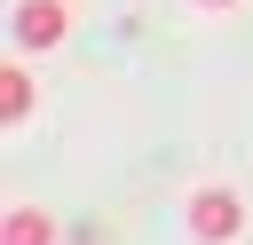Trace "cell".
<instances>
[{
    "instance_id": "1",
    "label": "cell",
    "mask_w": 253,
    "mask_h": 245,
    "mask_svg": "<svg viewBox=\"0 0 253 245\" xmlns=\"http://www.w3.org/2000/svg\"><path fill=\"white\" fill-rule=\"evenodd\" d=\"M63 24H71V8H63V0H24V8L8 16V40H16L24 55H40V47H55V40H63Z\"/></svg>"
},
{
    "instance_id": "2",
    "label": "cell",
    "mask_w": 253,
    "mask_h": 245,
    "mask_svg": "<svg viewBox=\"0 0 253 245\" xmlns=\"http://www.w3.org/2000/svg\"><path fill=\"white\" fill-rule=\"evenodd\" d=\"M190 229H198L206 245H229V237L245 229V198H237V190H198V198H190Z\"/></svg>"
},
{
    "instance_id": "3",
    "label": "cell",
    "mask_w": 253,
    "mask_h": 245,
    "mask_svg": "<svg viewBox=\"0 0 253 245\" xmlns=\"http://www.w3.org/2000/svg\"><path fill=\"white\" fill-rule=\"evenodd\" d=\"M8 245H55V213L16 205V213H8Z\"/></svg>"
},
{
    "instance_id": "4",
    "label": "cell",
    "mask_w": 253,
    "mask_h": 245,
    "mask_svg": "<svg viewBox=\"0 0 253 245\" xmlns=\"http://www.w3.org/2000/svg\"><path fill=\"white\" fill-rule=\"evenodd\" d=\"M0 111H8V119L32 111V79H24V63H8V79H0Z\"/></svg>"
},
{
    "instance_id": "5",
    "label": "cell",
    "mask_w": 253,
    "mask_h": 245,
    "mask_svg": "<svg viewBox=\"0 0 253 245\" xmlns=\"http://www.w3.org/2000/svg\"><path fill=\"white\" fill-rule=\"evenodd\" d=\"M206 8H221V0H206Z\"/></svg>"
}]
</instances>
